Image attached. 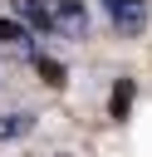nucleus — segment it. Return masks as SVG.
<instances>
[{"mask_svg":"<svg viewBox=\"0 0 152 157\" xmlns=\"http://www.w3.org/2000/svg\"><path fill=\"white\" fill-rule=\"evenodd\" d=\"M39 74H44V83H54V88L64 83V64H59V59H44V54H39Z\"/></svg>","mask_w":152,"mask_h":157,"instance_id":"0eeeda50","label":"nucleus"},{"mask_svg":"<svg viewBox=\"0 0 152 157\" xmlns=\"http://www.w3.org/2000/svg\"><path fill=\"white\" fill-rule=\"evenodd\" d=\"M103 5H108V20H113L118 34L137 39V34L147 29V5H142V0H103Z\"/></svg>","mask_w":152,"mask_h":157,"instance_id":"f257e3e1","label":"nucleus"},{"mask_svg":"<svg viewBox=\"0 0 152 157\" xmlns=\"http://www.w3.org/2000/svg\"><path fill=\"white\" fill-rule=\"evenodd\" d=\"M132 93H137V88H132V78H118V83H113V98H108V113H113V118H127Z\"/></svg>","mask_w":152,"mask_h":157,"instance_id":"7ed1b4c3","label":"nucleus"},{"mask_svg":"<svg viewBox=\"0 0 152 157\" xmlns=\"http://www.w3.org/2000/svg\"><path fill=\"white\" fill-rule=\"evenodd\" d=\"M25 49L29 44V34H25V25H15V20H0V49Z\"/></svg>","mask_w":152,"mask_h":157,"instance_id":"423d86ee","label":"nucleus"},{"mask_svg":"<svg viewBox=\"0 0 152 157\" xmlns=\"http://www.w3.org/2000/svg\"><path fill=\"white\" fill-rule=\"evenodd\" d=\"M15 10H20V15H25V20L34 25V29H54V15H49V10L39 5V0H15Z\"/></svg>","mask_w":152,"mask_h":157,"instance_id":"20e7f679","label":"nucleus"},{"mask_svg":"<svg viewBox=\"0 0 152 157\" xmlns=\"http://www.w3.org/2000/svg\"><path fill=\"white\" fill-rule=\"evenodd\" d=\"M54 29H64V34H74V39H83L88 34V10H83V0H54Z\"/></svg>","mask_w":152,"mask_h":157,"instance_id":"f03ea898","label":"nucleus"},{"mask_svg":"<svg viewBox=\"0 0 152 157\" xmlns=\"http://www.w3.org/2000/svg\"><path fill=\"white\" fill-rule=\"evenodd\" d=\"M29 128H34L29 113H5V118H0V137H25Z\"/></svg>","mask_w":152,"mask_h":157,"instance_id":"39448f33","label":"nucleus"}]
</instances>
